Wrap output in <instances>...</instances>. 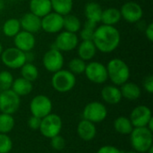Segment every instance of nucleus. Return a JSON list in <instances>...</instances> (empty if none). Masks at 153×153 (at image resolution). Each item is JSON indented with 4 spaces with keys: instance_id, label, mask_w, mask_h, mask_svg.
I'll return each mask as SVG.
<instances>
[{
    "instance_id": "nucleus-1",
    "label": "nucleus",
    "mask_w": 153,
    "mask_h": 153,
    "mask_svg": "<svg viewBox=\"0 0 153 153\" xmlns=\"http://www.w3.org/2000/svg\"><path fill=\"white\" fill-rule=\"evenodd\" d=\"M92 41L97 50L108 54L118 48L121 41V35L115 26L102 24L96 28Z\"/></svg>"
},
{
    "instance_id": "nucleus-2",
    "label": "nucleus",
    "mask_w": 153,
    "mask_h": 153,
    "mask_svg": "<svg viewBox=\"0 0 153 153\" xmlns=\"http://www.w3.org/2000/svg\"><path fill=\"white\" fill-rule=\"evenodd\" d=\"M108 79L116 86H121L128 82L130 78V68L128 65L120 58H113L106 65Z\"/></svg>"
},
{
    "instance_id": "nucleus-3",
    "label": "nucleus",
    "mask_w": 153,
    "mask_h": 153,
    "mask_svg": "<svg viewBox=\"0 0 153 153\" xmlns=\"http://www.w3.org/2000/svg\"><path fill=\"white\" fill-rule=\"evenodd\" d=\"M130 135L133 150L139 153H146L153 146V133L146 126L134 127Z\"/></svg>"
},
{
    "instance_id": "nucleus-4",
    "label": "nucleus",
    "mask_w": 153,
    "mask_h": 153,
    "mask_svg": "<svg viewBox=\"0 0 153 153\" xmlns=\"http://www.w3.org/2000/svg\"><path fill=\"white\" fill-rule=\"evenodd\" d=\"M51 84L56 91L65 93L74 88L76 84V77L69 70L61 69L53 74Z\"/></svg>"
},
{
    "instance_id": "nucleus-5",
    "label": "nucleus",
    "mask_w": 153,
    "mask_h": 153,
    "mask_svg": "<svg viewBox=\"0 0 153 153\" xmlns=\"http://www.w3.org/2000/svg\"><path fill=\"white\" fill-rule=\"evenodd\" d=\"M63 127V121L62 118L54 113H50L45 117L41 118V123L39 126L40 134L48 138L51 139L52 137L60 134Z\"/></svg>"
},
{
    "instance_id": "nucleus-6",
    "label": "nucleus",
    "mask_w": 153,
    "mask_h": 153,
    "mask_svg": "<svg viewBox=\"0 0 153 153\" xmlns=\"http://www.w3.org/2000/svg\"><path fill=\"white\" fill-rule=\"evenodd\" d=\"M0 57L2 63L10 69H20L27 62L25 53L15 47L4 49Z\"/></svg>"
},
{
    "instance_id": "nucleus-7",
    "label": "nucleus",
    "mask_w": 153,
    "mask_h": 153,
    "mask_svg": "<svg viewBox=\"0 0 153 153\" xmlns=\"http://www.w3.org/2000/svg\"><path fill=\"white\" fill-rule=\"evenodd\" d=\"M108 117L106 106L100 101H91L88 103L82 110V119L88 120L93 124L104 121Z\"/></svg>"
},
{
    "instance_id": "nucleus-8",
    "label": "nucleus",
    "mask_w": 153,
    "mask_h": 153,
    "mask_svg": "<svg viewBox=\"0 0 153 153\" xmlns=\"http://www.w3.org/2000/svg\"><path fill=\"white\" fill-rule=\"evenodd\" d=\"M53 104L51 100L43 94H39L33 97L30 102V111L32 116L39 118H43L52 113Z\"/></svg>"
},
{
    "instance_id": "nucleus-9",
    "label": "nucleus",
    "mask_w": 153,
    "mask_h": 153,
    "mask_svg": "<svg viewBox=\"0 0 153 153\" xmlns=\"http://www.w3.org/2000/svg\"><path fill=\"white\" fill-rule=\"evenodd\" d=\"M83 74L90 82L96 84H102L108 80L106 65L98 61H91L86 64Z\"/></svg>"
},
{
    "instance_id": "nucleus-10",
    "label": "nucleus",
    "mask_w": 153,
    "mask_h": 153,
    "mask_svg": "<svg viewBox=\"0 0 153 153\" xmlns=\"http://www.w3.org/2000/svg\"><path fill=\"white\" fill-rule=\"evenodd\" d=\"M21 105V97L12 89L0 91V112L13 115Z\"/></svg>"
},
{
    "instance_id": "nucleus-11",
    "label": "nucleus",
    "mask_w": 153,
    "mask_h": 153,
    "mask_svg": "<svg viewBox=\"0 0 153 153\" xmlns=\"http://www.w3.org/2000/svg\"><path fill=\"white\" fill-rule=\"evenodd\" d=\"M64 63L65 59L62 52L55 48L48 50L42 57V65L44 68L52 74L63 69Z\"/></svg>"
},
{
    "instance_id": "nucleus-12",
    "label": "nucleus",
    "mask_w": 153,
    "mask_h": 153,
    "mask_svg": "<svg viewBox=\"0 0 153 153\" xmlns=\"http://www.w3.org/2000/svg\"><path fill=\"white\" fill-rule=\"evenodd\" d=\"M78 44L79 38L76 33L64 30L58 32L55 39L53 48L58 49L61 52H70L76 48Z\"/></svg>"
},
{
    "instance_id": "nucleus-13",
    "label": "nucleus",
    "mask_w": 153,
    "mask_h": 153,
    "mask_svg": "<svg viewBox=\"0 0 153 153\" xmlns=\"http://www.w3.org/2000/svg\"><path fill=\"white\" fill-rule=\"evenodd\" d=\"M121 13V18L129 23H136L143 16V10L142 6L134 1H129L125 3L119 9Z\"/></svg>"
},
{
    "instance_id": "nucleus-14",
    "label": "nucleus",
    "mask_w": 153,
    "mask_h": 153,
    "mask_svg": "<svg viewBox=\"0 0 153 153\" xmlns=\"http://www.w3.org/2000/svg\"><path fill=\"white\" fill-rule=\"evenodd\" d=\"M64 27V16L55 12H50L41 18V30L47 33H58Z\"/></svg>"
},
{
    "instance_id": "nucleus-15",
    "label": "nucleus",
    "mask_w": 153,
    "mask_h": 153,
    "mask_svg": "<svg viewBox=\"0 0 153 153\" xmlns=\"http://www.w3.org/2000/svg\"><path fill=\"white\" fill-rule=\"evenodd\" d=\"M152 118V113L149 107L144 105H139L135 107L129 117L134 127H144L147 126L149 121Z\"/></svg>"
},
{
    "instance_id": "nucleus-16",
    "label": "nucleus",
    "mask_w": 153,
    "mask_h": 153,
    "mask_svg": "<svg viewBox=\"0 0 153 153\" xmlns=\"http://www.w3.org/2000/svg\"><path fill=\"white\" fill-rule=\"evenodd\" d=\"M13 44L15 48L26 53L34 48L36 45V39L33 33L21 30L13 37Z\"/></svg>"
},
{
    "instance_id": "nucleus-17",
    "label": "nucleus",
    "mask_w": 153,
    "mask_h": 153,
    "mask_svg": "<svg viewBox=\"0 0 153 153\" xmlns=\"http://www.w3.org/2000/svg\"><path fill=\"white\" fill-rule=\"evenodd\" d=\"M20 23L22 30L33 34L41 30V18L30 12H28L22 16L20 19Z\"/></svg>"
},
{
    "instance_id": "nucleus-18",
    "label": "nucleus",
    "mask_w": 153,
    "mask_h": 153,
    "mask_svg": "<svg viewBox=\"0 0 153 153\" xmlns=\"http://www.w3.org/2000/svg\"><path fill=\"white\" fill-rule=\"evenodd\" d=\"M77 134L80 139L84 142L92 141L97 134V128L95 124L88 120L82 119L77 126Z\"/></svg>"
},
{
    "instance_id": "nucleus-19",
    "label": "nucleus",
    "mask_w": 153,
    "mask_h": 153,
    "mask_svg": "<svg viewBox=\"0 0 153 153\" xmlns=\"http://www.w3.org/2000/svg\"><path fill=\"white\" fill-rule=\"evenodd\" d=\"M100 95L103 101L110 105H117L123 99L120 88L114 84L104 86L101 90Z\"/></svg>"
},
{
    "instance_id": "nucleus-20",
    "label": "nucleus",
    "mask_w": 153,
    "mask_h": 153,
    "mask_svg": "<svg viewBox=\"0 0 153 153\" xmlns=\"http://www.w3.org/2000/svg\"><path fill=\"white\" fill-rule=\"evenodd\" d=\"M97 48L92 40H82L77 46L78 57L83 61H91L96 56Z\"/></svg>"
},
{
    "instance_id": "nucleus-21",
    "label": "nucleus",
    "mask_w": 153,
    "mask_h": 153,
    "mask_svg": "<svg viewBox=\"0 0 153 153\" xmlns=\"http://www.w3.org/2000/svg\"><path fill=\"white\" fill-rule=\"evenodd\" d=\"M29 7L30 12L39 16V18H42L52 12L50 0H30Z\"/></svg>"
},
{
    "instance_id": "nucleus-22",
    "label": "nucleus",
    "mask_w": 153,
    "mask_h": 153,
    "mask_svg": "<svg viewBox=\"0 0 153 153\" xmlns=\"http://www.w3.org/2000/svg\"><path fill=\"white\" fill-rule=\"evenodd\" d=\"M122 98H125L128 100H136L142 95V90L140 86L132 82H126L120 87Z\"/></svg>"
},
{
    "instance_id": "nucleus-23",
    "label": "nucleus",
    "mask_w": 153,
    "mask_h": 153,
    "mask_svg": "<svg viewBox=\"0 0 153 153\" xmlns=\"http://www.w3.org/2000/svg\"><path fill=\"white\" fill-rule=\"evenodd\" d=\"M102 11L103 9L101 5L96 2H89L84 6V15L86 20L94 22L96 23L100 22Z\"/></svg>"
},
{
    "instance_id": "nucleus-24",
    "label": "nucleus",
    "mask_w": 153,
    "mask_h": 153,
    "mask_svg": "<svg viewBox=\"0 0 153 153\" xmlns=\"http://www.w3.org/2000/svg\"><path fill=\"white\" fill-rule=\"evenodd\" d=\"M11 89L20 97L22 96H27L29 95L33 89L32 82L22 78L19 77L17 79H14L12 84Z\"/></svg>"
},
{
    "instance_id": "nucleus-25",
    "label": "nucleus",
    "mask_w": 153,
    "mask_h": 153,
    "mask_svg": "<svg viewBox=\"0 0 153 153\" xmlns=\"http://www.w3.org/2000/svg\"><path fill=\"white\" fill-rule=\"evenodd\" d=\"M121 19L122 18L119 9L116 7H108L102 11L100 22H102L105 25L115 26L117 23L120 22Z\"/></svg>"
},
{
    "instance_id": "nucleus-26",
    "label": "nucleus",
    "mask_w": 153,
    "mask_h": 153,
    "mask_svg": "<svg viewBox=\"0 0 153 153\" xmlns=\"http://www.w3.org/2000/svg\"><path fill=\"white\" fill-rule=\"evenodd\" d=\"M113 126L115 131L122 135H129L134 128L129 117L120 116L114 120Z\"/></svg>"
},
{
    "instance_id": "nucleus-27",
    "label": "nucleus",
    "mask_w": 153,
    "mask_h": 153,
    "mask_svg": "<svg viewBox=\"0 0 153 153\" xmlns=\"http://www.w3.org/2000/svg\"><path fill=\"white\" fill-rule=\"evenodd\" d=\"M53 12L63 16L71 13L74 7V0H50Z\"/></svg>"
},
{
    "instance_id": "nucleus-28",
    "label": "nucleus",
    "mask_w": 153,
    "mask_h": 153,
    "mask_svg": "<svg viewBox=\"0 0 153 153\" xmlns=\"http://www.w3.org/2000/svg\"><path fill=\"white\" fill-rule=\"evenodd\" d=\"M21 23L20 20L16 18L7 19L3 24V33L8 38H13L18 32L21 31Z\"/></svg>"
},
{
    "instance_id": "nucleus-29",
    "label": "nucleus",
    "mask_w": 153,
    "mask_h": 153,
    "mask_svg": "<svg viewBox=\"0 0 153 153\" xmlns=\"http://www.w3.org/2000/svg\"><path fill=\"white\" fill-rule=\"evenodd\" d=\"M81 28H82V22L76 15L69 13L64 16L63 29H65V30L76 33L81 30Z\"/></svg>"
},
{
    "instance_id": "nucleus-30",
    "label": "nucleus",
    "mask_w": 153,
    "mask_h": 153,
    "mask_svg": "<svg viewBox=\"0 0 153 153\" xmlns=\"http://www.w3.org/2000/svg\"><path fill=\"white\" fill-rule=\"evenodd\" d=\"M21 77L33 82L39 77V69L31 62H26L21 68Z\"/></svg>"
},
{
    "instance_id": "nucleus-31",
    "label": "nucleus",
    "mask_w": 153,
    "mask_h": 153,
    "mask_svg": "<svg viewBox=\"0 0 153 153\" xmlns=\"http://www.w3.org/2000/svg\"><path fill=\"white\" fill-rule=\"evenodd\" d=\"M15 120L13 115L0 113V134H8L14 127Z\"/></svg>"
},
{
    "instance_id": "nucleus-32",
    "label": "nucleus",
    "mask_w": 153,
    "mask_h": 153,
    "mask_svg": "<svg viewBox=\"0 0 153 153\" xmlns=\"http://www.w3.org/2000/svg\"><path fill=\"white\" fill-rule=\"evenodd\" d=\"M98 23L86 20L82 28H81L80 31V38L82 39V40H92L93 35H94V31L96 30V28Z\"/></svg>"
},
{
    "instance_id": "nucleus-33",
    "label": "nucleus",
    "mask_w": 153,
    "mask_h": 153,
    "mask_svg": "<svg viewBox=\"0 0 153 153\" xmlns=\"http://www.w3.org/2000/svg\"><path fill=\"white\" fill-rule=\"evenodd\" d=\"M85 67H86V62L79 57H74L71 59L68 63L69 71L74 75L83 74L85 71Z\"/></svg>"
},
{
    "instance_id": "nucleus-34",
    "label": "nucleus",
    "mask_w": 153,
    "mask_h": 153,
    "mask_svg": "<svg viewBox=\"0 0 153 153\" xmlns=\"http://www.w3.org/2000/svg\"><path fill=\"white\" fill-rule=\"evenodd\" d=\"M13 74L6 70L0 72V91L10 90L13 82Z\"/></svg>"
},
{
    "instance_id": "nucleus-35",
    "label": "nucleus",
    "mask_w": 153,
    "mask_h": 153,
    "mask_svg": "<svg viewBox=\"0 0 153 153\" xmlns=\"http://www.w3.org/2000/svg\"><path fill=\"white\" fill-rule=\"evenodd\" d=\"M13 149V141L6 134H0V153H9Z\"/></svg>"
},
{
    "instance_id": "nucleus-36",
    "label": "nucleus",
    "mask_w": 153,
    "mask_h": 153,
    "mask_svg": "<svg viewBox=\"0 0 153 153\" xmlns=\"http://www.w3.org/2000/svg\"><path fill=\"white\" fill-rule=\"evenodd\" d=\"M50 140V146L53 150L55 151H62L65 149V145H66V142H65V139L60 135V134H57L54 137H52Z\"/></svg>"
},
{
    "instance_id": "nucleus-37",
    "label": "nucleus",
    "mask_w": 153,
    "mask_h": 153,
    "mask_svg": "<svg viewBox=\"0 0 153 153\" xmlns=\"http://www.w3.org/2000/svg\"><path fill=\"white\" fill-rule=\"evenodd\" d=\"M41 123V118H39L35 116H30L27 121L28 127L31 130H39Z\"/></svg>"
},
{
    "instance_id": "nucleus-38",
    "label": "nucleus",
    "mask_w": 153,
    "mask_h": 153,
    "mask_svg": "<svg viewBox=\"0 0 153 153\" xmlns=\"http://www.w3.org/2000/svg\"><path fill=\"white\" fill-rule=\"evenodd\" d=\"M97 153H124L121 150H119L117 147L113 145H104L101 146Z\"/></svg>"
},
{
    "instance_id": "nucleus-39",
    "label": "nucleus",
    "mask_w": 153,
    "mask_h": 153,
    "mask_svg": "<svg viewBox=\"0 0 153 153\" xmlns=\"http://www.w3.org/2000/svg\"><path fill=\"white\" fill-rule=\"evenodd\" d=\"M143 88L144 90L152 94L153 92V76L152 75H148L144 78L143 80Z\"/></svg>"
},
{
    "instance_id": "nucleus-40",
    "label": "nucleus",
    "mask_w": 153,
    "mask_h": 153,
    "mask_svg": "<svg viewBox=\"0 0 153 153\" xmlns=\"http://www.w3.org/2000/svg\"><path fill=\"white\" fill-rule=\"evenodd\" d=\"M145 36L150 42L153 41V23L150 22L145 30Z\"/></svg>"
},
{
    "instance_id": "nucleus-41",
    "label": "nucleus",
    "mask_w": 153,
    "mask_h": 153,
    "mask_svg": "<svg viewBox=\"0 0 153 153\" xmlns=\"http://www.w3.org/2000/svg\"><path fill=\"white\" fill-rule=\"evenodd\" d=\"M3 50H4V48H3L2 43L0 42V56H1V54H2V52H3Z\"/></svg>"
},
{
    "instance_id": "nucleus-42",
    "label": "nucleus",
    "mask_w": 153,
    "mask_h": 153,
    "mask_svg": "<svg viewBox=\"0 0 153 153\" xmlns=\"http://www.w3.org/2000/svg\"><path fill=\"white\" fill-rule=\"evenodd\" d=\"M4 8V3L2 2V0H0V11Z\"/></svg>"
},
{
    "instance_id": "nucleus-43",
    "label": "nucleus",
    "mask_w": 153,
    "mask_h": 153,
    "mask_svg": "<svg viewBox=\"0 0 153 153\" xmlns=\"http://www.w3.org/2000/svg\"><path fill=\"white\" fill-rule=\"evenodd\" d=\"M124 153H139L137 152L136 151H134V150H132V151H128V152H124Z\"/></svg>"
},
{
    "instance_id": "nucleus-44",
    "label": "nucleus",
    "mask_w": 153,
    "mask_h": 153,
    "mask_svg": "<svg viewBox=\"0 0 153 153\" xmlns=\"http://www.w3.org/2000/svg\"><path fill=\"white\" fill-rule=\"evenodd\" d=\"M146 153H153V146L152 147V148H151V149H150V150H149V151H148V152H147Z\"/></svg>"
},
{
    "instance_id": "nucleus-45",
    "label": "nucleus",
    "mask_w": 153,
    "mask_h": 153,
    "mask_svg": "<svg viewBox=\"0 0 153 153\" xmlns=\"http://www.w3.org/2000/svg\"><path fill=\"white\" fill-rule=\"evenodd\" d=\"M19 1H24V0H19Z\"/></svg>"
}]
</instances>
